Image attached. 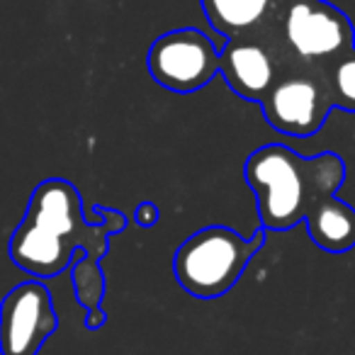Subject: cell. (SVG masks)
I'll list each match as a JSON object with an SVG mask.
<instances>
[{
	"label": "cell",
	"instance_id": "cell-1",
	"mask_svg": "<svg viewBox=\"0 0 355 355\" xmlns=\"http://www.w3.org/2000/svg\"><path fill=\"white\" fill-rule=\"evenodd\" d=\"M243 178L256 195L258 217L266 232H287L326 198H334L345 180L338 153L302 158L285 144H266L243 163Z\"/></svg>",
	"mask_w": 355,
	"mask_h": 355
},
{
	"label": "cell",
	"instance_id": "cell-2",
	"mask_svg": "<svg viewBox=\"0 0 355 355\" xmlns=\"http://www.w3.org/2000/svg\"><path fill=\"white\" fill-rule=\"evenodd\" d=\"M263 243L266 229L251 239H243L222 224L200 229L178 246L173 258L178 285L198 300H217L236 285Z\"/></svg>",
	"mask_w": 355,
	"mask_h": 355
},
{
	"label": "cell",
	"instance_id": "cell-3",
	"mask_svg": "<svg viewBox=\"0 0 355 355\" xmlns=\"http://www.w3.org/2000/svg\"><path fill=\"white\" fill-rule=\"evenodd\" d=\"M275 22L287 54L306 69L321 71L353 49V22L329 0H282Z\"/></svg>",
	"mask_w": 355,
	"mask_h": 355
},
{
	"label": "cell",
	"instance_id": "cell-4",
	"mask_svg": "<svg viewBox=\"0 0 355 355\" xmlns=\"http://www.w3.org/2000/svg\"><path fill=\"white\" fill-rule=\"evenodd\" d=\"M95 212L105 219L103 227H90L83 219V205L76 185L61 178H49L35 188L25 219L73 241L76 246L83 248L85 258L90 261H100L107 253V236L122 234L127 227V217L107 207H95Z\"/></svg>",
	"mask_w": 355,
	"mask_h": 355
},
{
	"label": "cell",
	"instance_id": "cell-5",
	"mask_svg": "<svg viewBox=\"0 0 355 355\" xmlns=\"http://www.w3.org/2000/svg\"><path fill=\"white\" fill-rule=\"evenodd\" d=\"M146 69L163 88L195 93L219 73V46L198 27H180L148 46Z\"/></svg>",
	"mask_w": 355,
	"mask_h": 355
},
{
	"label": "cell",
	"instance_id": "cell-6",
	"mask_svg": "<svg viewBox=\"0 0 355 355\" xmlns=\"http://www.w3.org/2000/svg\"><path fill=\"white\" fill-rule=\"evenodd\" d=\"M263 117L275 132L295 139H309L319 134L334 110L329 85L319 69L300 66L282 73L275 88L261 103Z\"/></svg>",
	"mask_w": 355,
	"mask_h": 355
},
{
	"label": "cell",
	"instance_id": "cell-7",
	"mask_svg": "<svg viewBox=\"0 0 355 355\" xmlns=\"http://www.w3.org/2000/svg\"><path fill=\"white\" fill-rule=\"evenodd\" d=\"M59 329V314L44 282L15 285L0 304V353L37 355Z\"/></svg>",
	"mask_w": 355,
	"mask_h": 355
},
{
	"label": "cell",
	"instance_id": "cell-8",
	"mask_svg": "<svg viewBox=\"0 0 355 355\" xmlns=\"http://www.w3.org/2000/svg\"><path fill=\"white\" fill-rule=\"evenodd\" d=\"M219 73L239 98L253 103H263L282 76L275 51L251 35L224 42L219 49Z\"/></svg>",
	"mask_w": 355,
	"mask_h": 355
},
{
	"label": "cell",
	"instance_id": "cell-9",
	"mask_svg": "<svg viewBox=\"0 0 355 355\" xmlns=\"http://www.w3.org/2000/svg\"><path fill=\"white\" fill-rule=\"evenodd\" d=\"M8 251H10L12 263L30 275L54 277L64 272L73 263V253H80L83 248L49 229H42L22 219L20 227L12 232Z\"/></svg>",
	"mask_w": 355,
	"mask_h": 355
},
{
	"label": "cell",
	"instance_id": "cell-10",
	"mask_svg": "<svg viewBox=\"0 0 355 355\" xmlns=\"http://www.w3.org/2000/svg\"><path fill=\"white\" fill-rule=\"evenodd\" d=\"M200 6L212 30L232 40L275 20L282 0H200Z\"/></svg>",
	"mask_w": 355,
	"mask_h": 355
},
{
	"label": "cell",
	"instance_id": "cell-11",
	"mask_svg": "<svg viewBox=\"0 0 355 355\" xmlns=\"http://www.w3.org/2000/svg\"><path fill=\"white\" fill-rule=\"evenodd\" d=\"M309 239L326 253H348L355 246V209L348 202L326 198L306 214Z\"/></svg>",
	"mask_w": 355,
	"mask_h": 355
},
{
	"label": "cell",
	"instance_id": "cell-12",
	"mask_svg": "<svg viewBox=\"0 0 355 355\" xmlns=\"http://www.w3.org/2000/svg\"><path fill=\"white\" fill-rule=\"evenodd\" d=\"M334 107L355 112V46L321 69Z\"/></svg>",
	"mask_w": 355,
	"mask_h": 355
},
{
	"label": "cell",
	"instance_id": "cell-13",
	"mask_svg": "<svg viewBox=\"0 0 355 355\" xmlns=\"http://www.w3.org/2000/svg\"><path fill=\"white\" fill-rule=\"evenodd\" d=\"M134 219H137L139 227L151 229L153 224H158V219H161V209H158L156 202H141L137 207V212H134Z\"/></svg>",
	"mask_w": 355,
	"mask_h": 355
}]
</instances>
